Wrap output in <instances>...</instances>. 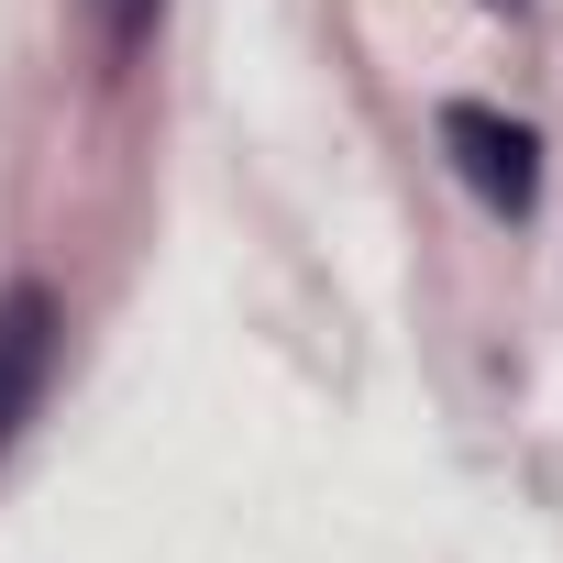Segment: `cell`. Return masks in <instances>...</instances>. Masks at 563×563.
Returning a JSON list of instances; mask_svg holds the SVG:
<instances>
[{
	"mask_svg": "<svg viewBox=\"0 0 563 563\" xmlns=\"http://www.w3.org/2000/svg\"><path fill=\"white\" fill-rule=\"evenodd\" d=\"M442 144H453V166H464V188L486 199V210H530L541 199V144H530V122H508V111H486V100H453L442 111Z\"/></svg>",
	"mask_w": 563,
	"mask_h": 563,
	"instance_id": "obj_2",
	"label": "cell"
},
{
	"mask_svg": "<svg viewBox=\"0 0 563 563\" xmlns=\"http://www.w3.org/2000/svg\"><path fill=\"white\" fill-rule=\"evenodd\" d=\"M155 12H166V0H100V45H111V67H133V56L155 45Z\"/></svg>",
	"mask_w": 563,
	"mask_h": 563,
	"instance_id": "obj_3",
	"label": "cell"
},
{
	"mask_svg": "<svg viewBox=\"0 0 563 563\" xmlns=\"http://www.w3.org/2000/svg\"><path fill=\"white\" fill-rule=\"evenodd\" d=\"M56 343H67V299L45 288V276H12V288H0V453H12L23 420L45 409Z\"/></svg>",
	"mask_w": 563,
	"mask_h": 563,
	"instance_id": "obj_1",
	"label": "cell"
}]
</instances>
